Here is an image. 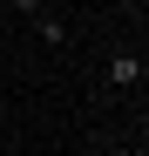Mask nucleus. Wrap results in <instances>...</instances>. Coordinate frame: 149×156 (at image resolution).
I'll list each match as a JSON object with an SVG mask.
<instances>
[{
  "label": "nucleus",
  "instance_id": "nucleus-1",
  "mask_svg": "<svg viewBox=\"0 0 149 156\" xmlns=\"http://www.w3.org/2000/svg\"><path fill=\"white\" fill-rule=\"evenodd\" d=\"M109 82L115 88H142V55H115L109 61Z\"/></svg>",
  "mask_w": 149,
  "mask_h": 156
},
{
  "label": "nucleus",
  "instance_id": "nucleus-2",
  "mask_svg": "<svg viewBox=\"0 0 149 156\" xmlns=\"http://www.w3.org/2000/svg\"><path fill=\"white\" fill-rule=\"evenodd\" d=\"M41 41H47V48H68V20H61V14H41Z\"/></svg>",
  "mask_w": 149,
  "mask_h": 156
},
{
  "label": "nucleus",
  "instance_id": "nucleus-3",
  "mask_svg": "<svg viewBox=\"0 0 149 156\" xmlns=\"http://www.w3.org/2000/svg\"><path fill=\"white\" fill-rule=\"evenodd\" d=\"M14 7H20V14H41V7H47V0H14Z\"/></svg>",
  "mask_w": 149,
  "mask_h": 156
},
{
  "label": "nucleus",
  "instance_id": "nucleus-4",
  "mask_svg": "<svg viewBox=\"0 0 149 156\" xmlns=\"http://www.w3.org/2000/svg\"><path fill=\"white\" fill-rule=\"evenodd\" d=\"M115 7H136V0H115Z\"/></svg>",
  "mask_w": 149,
  "mask_h": 156
}]
</instances>
